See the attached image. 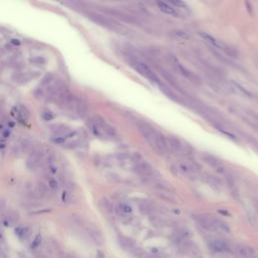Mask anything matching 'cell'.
Instances as JSON below:
<instances>
[{"label":"cell","mask_w":258,"mask_h":258,"mask_svg":"<svg viewBox=\"0 0 258 258\" xmlns=\"http://www.w3.org/2000/svg\"><path fill=\"white\" fill-rule=\"evenodd\" d=\"M137 129L143 136L147 144L159 154H165L168 149L167 144V137L161 134L154 126L145 121L137 122Z\"/></svg>","instance_id":"obj_1"},{"label":"cell","mask_w":258,"mask_h":258,"mask_svg":"<svg viewBox=\"0 0 258 258\" xmlns=\"http://www.w3.org/2000/svg\"><path fill=\"white\" fill-rule=\"evenodd\" d=\"M87 125L93 135L100 139H116L117 138V132L114 127L108 124L101 117L96 116L91 118L88 121Z\"/></svg>","instance_id":"obj_2"},{"label":"cell","mask_w":258,"mask_h":258,"mask_svg":"<svg viewBox=\"0 0 258 258\" xmlns=\"http://www.w3.org/2000/svg\"><path fill=\"white\" fill-rule=\"evenodd\" d=\"M200 36L202 37V40L210 45L212 49H215V52L217 53H224V55L228 56L229 57H237V52L235 51L233 48H231L230 45H228L226 42L222 41L218 38L214 37L211 34L207 32H199Z\"/></svg>","instance_id":"obj_3"},{"label":"cell","mask_w":258,"mask_h":258,"mask_svg":"<svg viewBox=\"0 0 258 258\" xmlns=\"http://www.w3.org/2000/svg\"><path fill=\"white\" fill-rule=\"evenodd\" d=\"M167 144L168 151L174 152L176 155H180L182 157H188L192 151V146L187 141L176 136H167Z\"/></svg>","instance_id":"obj_4"},{"label":"cell","mask_w":258,"mask_h":258,"mask_svg":"<svg viewBox=\"0 0 258 258\" xmlns=\"http://www.w3.org/2000/svg\"><path fill=\"white\" fill-rule=\"evenodd\" d=\"M130 65H131L132 68L138 73V74H140L142 77H144V78L147 81H149L150 83L155 84L157 86H159L161 84V81L154 73V71H153L145 61L133 57V59H131V61H130Z\"/></svg>","instance_id":"obj_5"},{"label":"cell","mask_w":258,"mask_h":258,"mask_svg":"<svg viewBox=\"0 0 258 258\" xmlns=\"http://www.w3.org/2000/svg\"><path fill=\"white\" fill-rule=\"evenodd\" d=\"M87 16L89 17L92 21H94L95 23L101 25L105 28H108L111 30H116V32H119V30L122 29V26L111 17L105 16V15H102V14L96 13V12H92V11L87 13Z\"/></svg>","instance_id":"obj_6"},{"label":"cell","mask_w":258,"mask_h":258,"mask_svg":"<svg viewBox=\"0 0 258 258\" xmlns=\"http://www.w3.org/2000/svg\"><path fill=\"white\" fill-rule=\"evenodd\" d=\"M132 171L139 176L140 178L146 180L151 179L154 176V168L152 167V165L148 163L146 160L142 159L141 157H139L135 161V163H134L132 167Z\"/></svg>","instance_id":"obj_7"},{"label":"cell","mask_w":258,"mask_h":258,"mask_svg":"<svg viewBox=\"0 0 258 258\" xmlns=\"http://www.w3.org/2000/svg\"><path fill=\"white\" fill-rule=\"evenodd\" d=\"M169 61H171V66L174 67L180 75L184 76V78H187L188 80H190L191 82L195 83V84H200V83H201V82H200L199 77L197 75H195L192 71L188 70V68L184 67V65L180 63V61L178 59H176V56H171V57H169Z\"/></svg>","instance_id":"obj_8"},{"label":"cell","mask_w":258,"mask_h":258,"mask_svg":"<svg viewBox=\"0 0 258 258\" xmlns=\"http://www.w3.org/2000/svg\"><path fill=\"white\" fill-rule=\"evenodd\" d=\"M176 167H178V171L180 172H183L184 175H195L201 171V165L195 163L194 160L188 159L180 160L176 164Z\"/></svg>","instance_id":"obj_9"},{"label":"cell","mask_w":258,"mask_h":258,"mask_svg":"<svg viewBox=\"0 0 258 258\" xmlns=\"http://www.w3.org/2000/svg\"><path fill=\"white\" fill-rule=\"evenodd\" d=\"M209 247L213 250L214 252H228V253H233V249L231 247V245L226 241L222 240H213L209 243Z\"/></svg>","instance_id":"obj_10"},{"label":"cell","mask_w":258,"mask_h":258,"mask_svg":"<svg viewBox=\"0 0 258 258\" xmlns=\"http://www.w3.org/2000/svg\"><path fill=\"white\" fill-rule=\"evenodd\" d=\"M202 159L205 161V163L208 165H210L211 167L216 168L217 171H220V169H222V171L224 169V168H223L222 160L219 159L217 156L209 154V153H203V154H202Z\"/></svg>","instance_id":"obj_11"},{"label":"cell","mask_w":258,"mask_h":258,"mask_svg":"<svg viewBox=\"0 0 258 258\" xmlns=\"http://www.w3.org/2000/svg\"><path fill=\"white\" fill-rule=\"evenodd\" d=\"M156 4H157V6H159V9L161 11V12H163L164 14L171 15V16H175V17H178L180 15L178 8H176L174 5H171V2L159 1Z\"/></svg>","instance_id":"obj_12"},{"label":"cell","mask_w":258,"mask_h":258,"mask_svg":"<svg viewBox=\"0 0 258 258\" xmlns=\"http://www.w3.org/2000/svg\"><path fill=\"white\" fill-rule=\"evenodd\" d=\"M194 219L197 222V224H199L203 229L213 231V228H212V217L208 216V215H196V216H194Z\"/></svg>","instance_id":"obj_13"},{"label":"cell","mask_w":258,"mask_h":258,"mask_svg":"<svg viewBox=\"0 0 258 258\" xmlns=\"http://www.w3.org/2000/svg\"><path fill=\"white\" fill-rule=\"evenodd\" d=\"M106 13L110 14L111 16H114L116 18L121 19L123 21H126V22H135L136 20L134 19L132 16H130L129 14H126L124 12H122L120 10H117V9H113V8H109V9H105L104 10Z\"/></svg>","instance_id":"obj_14"},{"label":"cell","mask_w":258,"mask_h":258,"mask_svg":"<svg viewBox=\"0 0 258 258\" xmlns=\"http://www.w3.org/2000/svg\"><path fill=\"white\" fill-rule=\"evenodd\" d=\"M202 179H203L204 182L209 184L211 188H215V190L219 191V190H221L222 188V183H221V180L217 178V176H212L210 174H205V175H203Z\"/></svg>","instance_id":"obj_15"},{"label":"cell","mask_w":258,"mask_h":258,"mask_svg":"<svg viewBox=\"0 0 258 258\" xmlns=\"http://www.w3.org/2000/svg\"><path fill=\"white\" fill-rule=\"evenodd\" d=\"M234 252L239 258H250L252 257L253 249L246 245H237Z\"/></svg>","instance_id":"obj_16"},{"label":"cell","mask_w":258,"mask_h":258,"mask_svg":"<svg viewBox=\"0 0 258 258\" xmlns=\"http://www.w3.org/2000/svg\"><path fill=\"white\" fill-rule=\"evenodd\" d=\"M212 228L213 231H220L224 233H230V227L224 221L219 220L217 218H212Z\"/></svg>","instance_id":"obj_17"},{"label":"cell","mask_w":258,"mask_h":258,"mask_svg":"<svg viewBox=\"0 0 258 258\" xmlns=\"http://www.w3.org/2000/svg\"><path fill=\"white\" fill-rule=\"evenodd\" d=\"M119 243H120L121 247L128 251H131L133 248L136 247V242L135 240L131 239V238L127 236H119Z\"/></svg>","instance_id":"obj_18"},{"label":"cell","mask_w":258,"mask_h":258,"mask_svg":"<svg viewBox=\"0 0 258 258\" xmlns=\"http://www.w3.org/2000/svg\"><path fill=\"white\" fill-rule=\"evenodd\" d=\"M87 232L90 235V237L94 240V242L98 245H102L104 243V236L98 229L95 228H87Z\"/></svg>","instance_id":"obj_19"},{"label":"cell","mask_w":258,"mask_h":258,"mask_svg":"<svg viewBox=\"0 0 258 258\" xmlns=\"http://www.w3.org/2000/svg\"><path fill=\"white\" fill-rule=\"evenodd\" d=\"M230 86H231V88H232V90L235 92V93L239 94L240 96H243V97H247V98L252 97V94L250 93L248 90H246L244 87H242L240 84L234 82V81H231Z\"/></svg>","instance_id":"obj_20"},{"label":"cell","mask_w":258,"mask_h":258,"mask_svg":"<svg viewBox=\"0 0 258 258\" xmlns=\"http://www.w3.org/2000/svg\"><path fill=\"white\" fill-rule=\"evenodd\" d=\"M76 112L79 115L80 117H85L87 115L88 112V105L87 102L83 99H77V103H76Z\"/></svg>","instance_id":"obj_21"},{"label":"cell","mask_w":258,"mask_h":258,"mask_svg":"<svg viewBox=\"0 0 258 258\" xmlns=\"http://www.w3.org/2000/svg\"><path fill=\"white\" fill-rule=\"evenodd\" d=\"M69 127L64 124H53L51 126V129L55 135H63L65 136L69 131Z\"/></svg>","instance_id":"obj_22"},{"label":"cell","mask_w":258,"mask_h":258,"mask_svg":"<svg viewBox=\"0 0 258 258\" xmlns=\"http://www.w3.org/2000/svg\"><path fill=\"white\" fill-rule=\"evenodd\" d=\"M15 234L20 238V239H26L30 236L32 234V229L28 226H24V227H17L15 229Z\"/></svg>","instance_id":"obj_23"},{"label":"cell","mask_w":258,"mask_h":258,"mask_svg":"<svg viewBox=\"0 0 258 258\" xmlns=\"http://www.w3.org/2000/svg\"><path fill=\"white\" fill-rule=\"evenodd\" d=\"M32 76H30L27 73H17L13 76V79L17 83H25L32 79Z\"/></svg>","instance_id":"obj_24"},{"label":"cell","mask_w":258,"mask_h":258,"mask_svg":"<svg viewBox=\"0 0 258 258\" xmlns=\"http://www.w3.org/2000/svg\"><path fill=\"white\" fill-rule=\"evenodd\" d=\"M118 211H119V213H120L121 215H124V216H126V215H130L133 212V209H132V207L129 205V204H127V203H121L120 205L118 206Z\"/></svg>","instance_id":"obj_25"},{"label":"cell","mask_w":258,"mask_h":258,"mask_svg":"<svg viewBox=\"0 0 258 258\" xmlns=\"http://www.w3.org/2000/svg\"><path fill=\"white\" fill-rule=\"evenodd\" d=\"M19 147H20V150L23 153H27L32 149V141L28 139V138H24V139L21 141Z\"/></svg>","instance_id":"obj_26"},{"label":"cell","mask_w":258,"mask_h":258,"mask_svg":"<svg viewBox=\"0 0 258 258\" xmlns=\"http://www.w3.org/2000/svg\"><path fill=\"white\" fill-rule=\"evenodd\" d=\"M17 111H18L19 117H20L21 119H23L24 121L27 120V119L29 118V112H28V110L25 106H19Z\"/></svg>","instance_id":"obj_27"},{"label":"cell","mask_w":258,"mask_h":258,"mask_svg":"<svg viewBox=\"0 0 258 258\" xmlns=\"http://www.w3.org/2000/svg\"><path fill=\"white\" fill-rule=\"evenodd\" d=\"M47 93L52 98L59 97V91H57L55 85H49V86L47 87Z\"/></svg>","instance_id":"obj_28"},{"label":"cell","mask_w":258,"mask_h":258,"mask_svg":"<svg viewBox=\"0 0 258 258\" xmlns=\"http://www.w3.org/2000/svg\"><path fill=\"white\" fill-rule=\"evenodd\" d=\"M6 218H8L12 223H15V222H17L19 220V215H18L17 212L11 211V212H9L8 214H7V217Z\"/></svg>","instance_id":"obj_29"},{"label":"cell","mask_w":258,"mask_h":258,"mask_svg":"<svg viewBox=\"0 0 258 258\" xmlns=\"http://www.w3.org/2000/svg\"><path fill=\"white\" fill-rule=\"evenodd\" d=\"M29 61L33 65H44L45 63V60L42 57H33L29 60Z\"/></svg>","instance_id":"obj_30"},{"label":"cell","mask_w":258,"mask_h":258,"mask_svg":"<svg viewBox=\"0 0 258 258\" xmlns=\"http://www.w3.org/2000/svg\"><path fill=\"white\" fill-rule=\"evenodd\" d=\"M72 219H73V221H74L77 225H79V226H84L85 225V221H84V219L79 216V215H76L74 214L72 216Z\"/></svg>","instance_id":"obj_31"},{"label":"cell","mask_w":258,"mask_h":258,"mask_svg":"<svg viewBox=\"0 0 258 258\" xmlns=\"http://www.w3.org/2000/svg\"><path fill=\"white\" fill-rule=\"evenodd\" d=\"M42 118H44L45 121H51L55 118V115H53V113L51 112V111H44V112L42 113Z\"/></svg>","instance_id":"obj_32"},{"label":"cell","mask_w":258,"mask_h":258,"mask_svg":"<svg viewBox=\"0 0 258 258\" xmlns=\"http://www.w3.org/2000/svg\"><path fill=\"white\" fill-rule=\"evenodd\" d=\"M53 80V74H47L44 77V79L41 80V85H48L49 86V84L51 83Z\"/></svg>","instance_id":"obj_33"},{"label":"cell","mask_w":258,"mask_h":258,"mask_svg":"<svg viewBox=\"0 0 258 258\" xmlns=\"http://www.w3.org/2000/svg\"><path fill=\"white\" fill-rule=\"evenodd\" d=\"M49 188H51L53 191H57V190H59V184H57V180H53V179H49Z\"/></svg>","instance_id":"obj_34"},{"label":"cell","mask_w":258,"mask_h":258,"mask_svg":"<svg viewBox=\"0 0 258 258\" xmlns=\"http://www.w3.org/2000/svg\"><path fill=\"white\" fill-rule=\"evenodd\" d=\"M40 242H41V236L40 235H37V236L34 238V240L32 241V248H36L38 246L40 245Z\"/></svg>","instance_id":"obj_35"},{"label":"cell","mask_w":258,"mask_h":258,"mask_svg":"<svg viewBox=\"0 0 258 258\" xmlns=\"http://www.w3.org/2000/svg\"><path fill=\"white\" fill-rule=\"evenodd\" d=\"M101 204L103 205V208L105 209L107 212H112V205L107 201V200H103V201L101 202Z\"/></svg>","instance_id":"obj_36"},{"label":"cell","mask_w":258,"mask_h":258,"mask_svg":"<svg viewBox=\"0 0 258 258\" xmlns=\"http://www.w3.org/2000/svg\"><path fill=\"white\" fill-rule=\"evenodd\" d=\"M247 139H248V142H249V143L251 144L252 147H253V148L255 149L256 151L258 152V140L254 139V138H252V137H248Z\"/></svg>","instance_id":"obj_37"},{"label":"cell","mask_w":258,"mask_h":258,"mask_svg":"<svg viewBox=\"0 0 258 258\" xmlns=\"http://www.w3.org/2000/svg\"><path fill=\"white\" fill-rule=\"evenodd\" d=\"M61 199H63V201L65 203H69V202H71L72 195L69 192H64L63 195H61Z\"/></svg>","instance_id":"obj_38"},{"label":"cell","mask_w":258,"mask_h":258,"mask_svg":"<svg viewBox=\"0 0 258 258\" xmlns=\"http://www.w3.org/2000/svg\"><path fill=\"white\" fill-rule=\"evenodd\" d=\"M66 140H67L66 137H65V136H61V137H57L56 139H55V142H56V143H57V144H63V143L66 142Z\"/></svg>","instance_id":"obj_39"},{"label":"cell","mask_w":258,"mask_h":258,"mask_svg":"<svg viewBox=\"0 0 258 258\" xmlns=\"http://www.w3.org/2000/svg\"><path fill=\"white\" fill-rule=\"evenodd\" d=\"M5 206H6V203L4 200L0 199V212H2L3 210L5 209Z\"/></svg>","instance_id":"obj_40"},{"label":"cell","mask_w":258,"mask_h":258,"mask_svg":"<svg viewBox=\"0 0 258 258\" xmlns=\"http://www.w3.org/2000/svg\"><path fill=\"white\" fill-rule=\"evenodd\" d=\"M3 224H4V225H5L6 227H9V226H11V225H12L13 223L11 222V221L9 220V219H8V218H5V219H4V221H3Z\"/></svg>","instance_id":"obj_41"},{"label":"cell","mask_w":258,"mask_h":258,"mask_svg":"<svg viewBox=\"0 0 258 258\" xmlns=\"http://www.w3.org/2000/svg\"><path fill=\"white\" fill-rule=\"evenodd\" d=\"M64 258H77L74 253H65Z\"/></svg>","instance_id":"obj_42"},{"label":"cell","mask_w":258,"mask_h":258,"mask_svg":"<svg viewBox=\"0 0 258 258\" xmlns=\"http://www.w3.org/2000/svg\"><path fill=\"white\" fill-rule=\"evenodd\" d=\"M97 258H105V254L102 250H98L97 251Z\"/></svg>","instance_id":"obj_43"},{"label":"cell","mask_w":258,"mask_h":258,"mask_svg":"<svg viewBox=\"0 0 258 258\" xmlns=\"http://www.w3.org/2000/svg\"><path fill=\"white\" fill-rule=\"evenodd\" d=\"M11 42H12V44H17V45H18L19 44H20L18 40H11Z\"/></svg>","instance_id":"obj_44"},{"label":"cell","mask_w":258,"mask_h":258,"mask_svg":"<svg viewBox=\"0 0 258 258\" xmlns=\"http://www.w3.org/2000/svg\"><path fill=\"white\" fill-rule=\"evenodd\" d=\"M194 258H203V257L199 254V255H195V256H194Z\"/></svg>","instance_id":"obj_45"},{"label":"cell","mask_w":258,"mask_h":258,"mask_svg":"<svg viewBox=\"0 0 258 258\" xmlns=\"http://www.w3.org/2000/svg\"><path fill=\"white\" fill-rule=\"evenodd\" d=\"M254 258H258V256H254Z\"/></svg>","instance_id":"obj_46"}]
</instances>
